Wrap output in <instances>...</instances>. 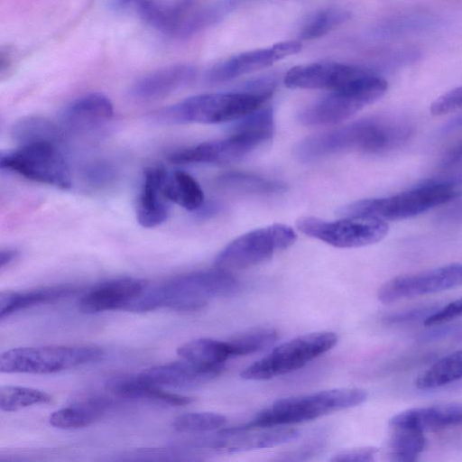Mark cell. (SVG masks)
<instances>
[{
    "instance_id": "cell-1",
    "label": "cell",
    "mask_w": 462,
    "mask_h": 462,
    "mask_svg": "<svg viewBox=\"0 0 462 462\" xmlns=\"http://www.w3.org/2000/svg\"><path fill=\"white\" fill-rule=\"evenodd\" d=\"M239 282L228 271H198L173 277L146 290L125 309L133 312H148L167 308L180 311L199 310L210 300L226 297L239 290Z\"/></svg>"
},
{
    "instance_id": "cell-2",
    "label": "cell",
    "mask_w": 462,
    "mask_h": 462,
    "mask_svg": "<svg viewBox=\"0 0 462 462\" xmlns=\"http://www.w3.org/2000/svg\"><path fill=\"white\" fill-rule=\"evenodd\" d=\"M273 82H255L245 91L201 94L172 105L157 119L175 124H219L240 119L271 98Z\"/></svg>"
},
{
    "instance_id": "cell-3",
    "label": "cell",
    "mask_w": 462,
    "mask_h": 462,
    "mask_svg": "<svg viewBox=\"0 0 462 462\" xmlns=\"http://www.w3.org/2000/svg\"><path fill=\"white\" fill-rule=\"evenodd\" d=\"M365 391L359 388H337L298 397L282 398L255 415L242 429L282 427L317 419L331 412L364 402Z\"/></svg>"
},
{
    "instance_id": "cell-4",
    "label": "cell",
    "mask_w": 462,
    "mask_h": 462,
    "mask_svg": "<svg viewBox=\"0 0 462 462\" xmlns=\"http://www.w3.org/2000/svg\"><path fill=\"white\" fill-rule=\"evenodd\" d=\"M458 195L451 183L431 181L390 197L353 202L341 208L338 213L344 217L368 216L401 220L445 204Z\"/></svg>"
},
{
    "instance_id": "cell-5",
    "label": "cell",
    "mask_w": 462,
    "mask_h": 462,
    "mask_svg": "<svg viewBox=\"0 0 462 462\" xmlns=\"http://www.w3.org/2000/svg\"><path fill=\"white\" fill-rule=\"evenodd\" d=\"M97 346H42L16 347L0 356V370L7 374H53L97 362L104 356Z\"/></svg>"
},
{
    "instance_id": "cell-6",
    "label": "cell",
    "mask_w": 462,
    "mask_h": 462,
    "mask_svg": "<svg viewBox=\"0 0 462 462\" xmlns=\"http://www.w3.org/2000/svg\"><path fill=\"white\" fill-rule=\"evenodd\" d=\"M387 88V81L370 70L348 86L332 90L304 108L299 115V121L305 125L339 123L379 99Z\"/></svg>"
},
{
    "instance_id": "cell-7",
    "label": "cell",
    "mask_w": 462,
    "mask_h": 462,
    "mask_svg": "<svg viewBox=\"0 0 462 462\" xmlns=\"http://www.w3.org/2000/svg\"><path fill=\"white\" fill-rule=\"evenodd\" d=\"M337 342V336L328 331L297 337L277 346L267 356L247 366L241 377L262 381L293 372L333 348Z\"/></svg>"
},
{
    "instance_id": "cell-8",
    "label": "cell",
    "mask_w": 462,
    "mask_h": 462,
    "mask_svg": "<svg viewBox=\"0 0 462 462\" xmlns=\"http://www.w3.org/2000/svg\"><path fill=\"white\" fill-rule=\"evenodd\" d=\"M294 230L283 224H273L250 231L229 243L216 257L217 268L231 271L246 269L271 259L292 245Z\"/></svg>"
},
{
    "instance_id": "cell-9",
    "label": "cell",
    "mask_w": 462,
    "mask_h": 462,
    "mask_svg": "<svg viewBox=\"0 0 462 462\" xmlns=\"http://www.w3.org/2000/svg\"><path fill=\"white\" fill-rule=\"evenodd\" d=\"M2 169L28 180L60 189L71 185L69 168L56 143L35 142L20 144L0 157Z\"/></svg>"
},
{
    "instance_id": "cell-10",
    "label": "cell",
    "mask_w": 462,
    "mask_h": 462,
    "mask_svg": "<svg viewBox=\"0 0 462 462\" xmlns=\"http://www.w3.org/2000/svg\"><path fill=\"white\" fill-rule=\"evenodd\" d=\"M296 225L306 236L339 248L361 247L377 243L389 230L385 220L368 216L346 217L337 221L302 217Z\"/></svg>"
},
{
    "instance_id": "cell-11",
    "label": "cell",
    "mask_w": 462,
    "mask_h": 462,
    "mask_svg": "<svg viewBox=\"0 0 462 462\" xmlns=\"http://www.w3.org/2000/svg\"><path fill=\"white\" fill-rule=\"evenodd\" d=\"M372 141L373 122L367 118L306 137L295 148V154L302 162H313L346 152L369 153Z\"/></svg>"
},
{
    "instance_id": "cell-12",
    "label": "cell",
    "mask_w": 462,
    "mask_h": 462,
    "mask_svg": "<svg viewBox=\"0 0 462 462\" xmlns=\"http://www.w3.org/2000/svg\"><path fill=\"white\" fill-rule=\"evenodd\" d=\"M459 286H462V264L452 263L396 276L380 287L377 297L383 303H392Z\"/></svg>"
},
{
    "instance_id": "cell-13",
    "label": "cell",
    "mask_w": 462,
    "mask_h": 462,
    "mask_svg": "<svg viewBox=\"0 0 462 462\" xmlns=\"http://www.w3.org/2000/svg\"><path fill=\"white\" fill-rule=\"evenodd\" d=\"M266 142L259 135L243 130H231L228 137L181 149L170 155L174 163H229L243 159Z\"/></svg>"
},
{
    "instance_id": "cell-14",
    "label": "cell",
    "mask_w": 462,
    "mask_h": 462,
    "mask_svg": "<svg viewBox=\"0 0 462 462\" xmlns=\"http://www.w3.org/2000/svg\"><path fill=\"white\" fill-rule=\"evenodd\" d=\"M300 41L291 40L277 42L270 47L245 51L221 62L208 69L206 79L209 83H221L237 77L257 71L273 65L276 61L300 51Z\"/></svg>"
},
{
    "instance_id": "cell-15",
    "label": "cell",
    "mask_w": 462,
    "mask_h": 462,
    "mask_svg": "<svg viewBox=\"0 0 462 462\" xmlns=\"http://www.w3.org/2000/svg\"><path fill=\"white\" fill-rule=\"evenodd\" d=\"M369 71L340 62H315L291 68L284 77V84L291 88L332 91L348 86Z\"/></svg>"
},
{
    "instance_id": "cell-16",
    "label": "cell",
    "mask_w": 462,
    "mask_h": 462,
    "mask_svg": "<svg viewBox=\"0 0 462 462\" xmlns=\"http://www.w3.org/2000/svg\"><path fill=\"white\" fill-rule=\"evenodd\" d=\"M298 430L287 427L225 429L208 440L210 448L224 453L263 449L288 443L298 439Z\"/></svg>"
},
{
    "instance_id": "cell-17",
    "label": "cell",
    "mask_w": 462,
    "mask_h": 462,
    "mask_svg": "<svg viewBox=\"0 0 462 462\" xmlns=\"http://www.w3.org/2000/svg\"><path fill=\"white\" fill-rule=\"evenodd\" d=\"M148 287V282L134 277H120L98 283L79 300V310L86 314L124 310Z\"/></svg>"
},
{
    "instance_id": "cell-18",
    "label": "cell",
    "mask_w": 462,
    "mask_h": 462,
    "mask_svg": "<svg viewBox=\"0 0 462 462\" xmlns=\"http://www.w3.org/2000/svg\"><path fill=\"white\" fill-rule=\"evenodd\" d=\"M223 370L224 365H207L182 359L150 367L139 373V375L159 386L193 389L213 381Z\"/></svg>"
},
{
    "instance_id": "cell-19",
    "label": "cell",
    "mask_w": 462,
    "mask_h": 462,
    "mask_svg": "<svg viewBox=\"0 0 462 462\" xmlns=\"http://www.w3.org/2000/svg\"><path fill=\"white\" fill-rule=\"evenodd\" d=\"M167 177L168 173L162 165H151L143 171L136 203V218L143 227L158 226L168 217L171 201L165 193Z\"/></svg>"
},
{
    "instance_id": "cell-20",
    "label": "cell",
    "mask_w": 462,
    "mask_h": 462,
    "mask_svg": "<svg viewBox=\"0 0 462 462\" xmlns=\"http://www.w3.org/2000/svg\"><path fill=\"white\" fill-rule=\"evenodd\" d=\"M392 429L420 432L445 430L462 425V402L436 404L403 411L391 418Z\"/></svg>"
},
{
    "instance_id": "cell-21",
    "label": "cell",
    "mask_w": 462,
    "mask_h": 462,
    "mask_svg": "<svg viewBox=\"0 0 462 462\" xmlns=\"http://www.w3.org/2000/svg\"><path fill=\"white\" fill-rule=\"evenodd\" d=\"M196 69L188 64L163 67L139 79L131 88V96L141 101L163 98L189 84Z\"/></svg>"
},
{
    "instance_id": "cell-22",
    "label": "cell",
    "mask_w": 462,
    "mask_h": 462,
    "mask_svg": "<svg viewBox=\"0 0 462 462\" xmlns=\"http://www.w3.org/2000/svg\"><path fill=\"white\" fill-rule=\"evenodd\" d=\"M106 389L113 395L125 399H145L171 406H183L192 399L166 392L159 385L151 383L138 374H120L110 377L106 382Z\"/></svg>"
},
{
    "instance_id": "cell-23",
    "label": "cell",
    "mask_w": 462,
    "mask_h": 462,
    "mask_svg": "<svg viewBox=\"0 0 462 462\" xmlns=\"http://www.w3.org/2000/svg\"><path fill=\"white\" fill-rule=\"evenodd\" d=\"M113 113V104L106 96L90 93L68 105L62 112V120L71 129L86 130L108 121Z\"/></svg>"
},
{
    "instance_id": "cell-24",
    "label": "cell",
    "mask_w": 462,
    "mask_h": 462,
    "mask_svg": "<svg viewBox=\"0 0 462 462\" xmlns=\"http://www.w3.org/2000/svg\"><path fill=\"white\" fill-rule=\"evenodd\" d=\"M74 286L63 284L26 291L0 292V318L39 304L53 302L76 292Z\"/></svg>"
},
{
    "instance_id": "cell-25",
    "label": "cell",
    "mask_w": 462,
    "mask_h": 462,
    "mask_svg": "<svg viewBox=\"0 0 462 462\" xmlns=\"http://www.w3.org/2000/svg\"><path fill=\"white\" fill-rule=\"evenodd\" d=\"M108 404L103 398L89 397L55 411L50 415L49 422L60 430L81 429L99 420Z\"/></svg>"
},
{
    "instance_id": "cell-26",
    "label": "cell",
    "mask_w": 462,
    "mask_h": 462,
    "mask_svg": "<svg viewBox=\"0 0 462 462\" xmlns=\"http://www.w3.org/2000/svg\"><path fill=\"white\" fill-rule=\"evenodd\" d=\"M165 193L171 202L188 210L199 209L204 204V194L198 181L184 171L168 174Z\"/></svg>"
},
{
    "instance_id": "cell-27",
    "label": "cell",
    "mask_w": 462,
    "mask_h": 462,
    "mask_svg": "<svg viewBox=\"0 0 462 462\" xmlns=\"http://www.w3.org/2000/svg\"><path fill=\"white\" fill-rule=\"evenodd\" d=\"M462 379V349L439 359L416 379L418 389L429 390Z\"/></svg>"
},
{
    "instance_id": "cell-28",
    "label": "cell",
    "mask_w": 462,
    "mask_h": 462,
    "mask_svg": "<svg viewBox=\"0 0 462 462\" xmlns=\"http://www.w3.org/2000/svg\"><path fill=\"white\" fill-rule=\"evenodd\" d=\"M217 183L226 191L236 194L266 195L283 191L282 183L261 176L241 171H230L221 175Z\"/></svg>"
},
{
    "instance_id": "cell-29",
    "label": "cell",
    "mask_w": 462,
    "mask_h": 462,
    "mask_svg": "<svg viewBox=\"0 0 462 462\" xmlns=\"http://www.w3.org/2000/svg\"><path fill=\"white\" fill-rule=\"evenodd\" d=\"M177 354L182 359L207 365H222L231 356L226 341L197 338L180 345Z\"/></svg>"
},
{
    "instance_id": "cell-30",
    "label": "cell",
    "mask_w": 462,
    "mask_h": 462,
    "mask_svg": "<svg viewBox=\"0 0 462 462\" xmlns=\"http://www.w3.org/2000/svg\"><path fill=\"white\" fill-rule=\"evenodd\" d=\"M277 331L271 328H257L239 333L226 343L231 356H246L270 348L277 340Z\"/></svg>"
},
{
    "instance_id": "cell-31",
    "label": "cell",
    "mask_w": 462,
    "mask_h": 462,
    "mask_svg": "<svg viewBox=\"0 0 462 462\" xmlns=\"http://www.w3.org/2000/svg\"><path fill=\"white\" fill-rule=\"evenodd\" d=\"M12 134L20 144L35 142L58 143L61 135L51 121L37 116H28L18 121L13 126Z\"/></svg>"
},
{
    "instance_id": "cell-32",
    "label": "cell",
    "mask_w": 462,
    "mask_h": 462,
    "mask_svg": "<svg viewBox=\"0 0 462 462\" xmlns=\"http://www.w3.org/2000/svg\"><path fill=\"white\" fill-rule=\"evenodd\" d=\"M389 441V456L393 461H414L424 450V433L409 429H393Z\"/></svg>"
},
{
    "instance_id": "cell-33",
    "label": "cell",
    "mask_w": 462,
    "mask_h": 462,
    "mask_svg": "<svg viewBox=\"0 0 462 462\" xmlns=\"http://www.w3.org/2000/svg\"><path fill=\"white\" fill-rule=\"evenodd\" d=\"M349 18L350 13L342 8L331 7L319 10L304 22L300 36L303 40L319 38L340 26Z\"/></svg>"
},
{
    "instance_id": "cell-34",
    "label": "cell",
    "mask_w": 462,
    "mask_h": 462,
    "mask_svg": "<svg viewBox=\"0 0 462 462\" xmlns=\"http://www.w3.org/2000/svg\"><path fill=\"white\" fill-rule=\"evenodd\" d=\"M51 401L49 393L35 388L17 385H3L0 388V409L5 411H16Z\"/></svg>"
},
{
    "instance_id": "cell-35",
    "label": "cell",
    "mask_w": 462,
    "mask_h": 462,
    "mask_svg": "<svg viewBox=\"0 0 462 462\" xmlns=\"http://www.w3.org/2000/svg\"><path fill=\"white\" fill-rule=\"evenodd\" d=\"M226 418L215 412H189L179 415L172 422V427L179 432H207L225 425Z\"/></svg>"
},
{
    "instance_id": "cell-36",
    "label": "cell",
    "mask_w": 462,
    "mask_h": 462,
    "mask_svg": "<svg viewBox=\"0 0 462 462\" xmlns=\"http://www.w3.org/2000/svg\"><path fill=\"white\" fill-rule=\"evenodd\" d=\"M430 109L433 116H443L462 109V87L439 97L432 102Z\"/></svg>"
},
{
    "instance_id": "cell-37",
    "label": "cell",
    "mask_w": 462,
    "mask_h": 462,
    "mask_svg": "<svg viewBox=\"0 0 462 462\" xmlns=\"http://www.w3.org/2000/svg\"><path fill=\"white\" fill-rule=\"evenodd\" d=\"M462 317V296L442 308L438 309L424 319V325H442Z\"/></svg>"
},
{
    "instance_id": "cell-38",
    "label": "cell",
    "mask_w": 462,
    "mask_h": 462,
    "mask_svg": "<svg viewBox=\"0 0 462 462\" xmlns=\"http://www.w3.org/2000/svg\"><path fill=\"white\" fill-rule=\"evenodd\" d=\"M377 449L374 448H358L338 452L330 458L337 462H369L374 461Z\"/></svg>"
},
{
    "instance_id": "cell-39",
    "label": "cell",
    "mask_w": 462,
    "mask_h": 462,
    "mask_svg": "<svg viewBox=\"0 0 462 462\" xmlns=\"http://www.w3.org/2000/svg\"><path fill=\"white\" fill-rule=\"evenodd\" d=\"M436 307H420L405 311H401L389 315L385 321L390 324H399L403 322L413 321L419 319H425L429 315L437 310Z\"/></svg>"
},
{
    "instance_id": "cell-40",
    "label": "cell",
    "mask_w": 462,
    "mask_h": 462,
    "mask_svg": "<svg viewBox=\"0 0 462 462\" xmlns=\"http://www.w3.org/2000/svg\"><path fill=\"white\" fill-rule=\"evenodd\" d=\"M462 163V139L457 141L453 145L444 152L440 166L442 168H451Z\"/></svg>"
},
{
    "instance_id": "cell-41",
    "label": "cell",
    "mask_w": 462,
    "mask_h": 462,
    "mask_svg": "<svg viewBox=\"0 0 462 462\" xmlns=\"http://www.w3.org/2000/svg\"><path fill=\"white\" fill-rule=\"evenodd\" d=\"M14 62L15 51L14 48L10 46L3 47L0 51V73L2 77L12 69Z\"/></svg>"
},
{
    "instance_id": "cell-42",
    "label": "cell",
    "mask_w": 462,
    "mask_h": 462,
    "mask_svg": "<svg viewBox=\"0 0 462 462\" xmlns=\"http://www.w3.org/2000/svg\"><path fill=\"white\" fill-rule=\"evenodd\" d=\"M19 253L16 249L6 248L2 249L0 253V270L3 272L10 266L18 257Z\"/></svg>"
},
{
    "instance_id": "cell-43",
    "label": "cell",
    "mask_w": 462,
    "mask_h": 462,
    "mask_svg": "<svg viewBox=\"0 0 462 462\" xmlns=\"http://www.w3.org/2000/svg\"><path fill=\"white\" fill-rule=\"evenodd\" d=\"M443 217L449 220H460L462 219V200L457 203L452 208H448Z\"/></svg>"
}]
</instances>
